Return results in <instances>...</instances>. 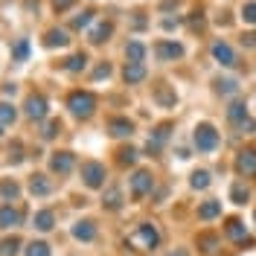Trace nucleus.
I'll list each match as a JSON object with an SVG mask.
<instances>
[{"instance_id": "1", "label": "nucleus", "mask_w": 256, "mask_h": 256, "mask_svg": "<svg viewBox=\"0 0 256 256\" xmlns=\"http://www.w3.org/2000/svg\"><path fill=\"white\" fill-rule=\"evenodd\" d=\"M158 242H160L158 227H154V224H148V222L137 224V227L128 233V244H131V248H137V250H148V248H154Z\"/></svg>"}, {"instance_id": "2", "label": "nucleus", "mask_w": 256, "mask_h": 256, "mask_svg": "<svg viewBox=\"0 0 256 256\" xmlns=\"http://www.w3.org/2000/svg\"><path fill=\"white\" fill-rule=\"evenodd\" d=\"M192 140H195V148H198V152L210 154V152H216V148H218V131L210 126V122H201V126H195Z\"/></svg>"}, {"instance_id": "3", "label": "nucleus", "mask_w": 256, "mask_h": 256, "mask_svg": "<svg viewBox=\"0 0 256 256\" xmlns=\"http://www.w3.org/2000/svg\"><path fill=\"white\" fill-rule=\"evenodd\" d=\"M67 105H70V114L79 116V120H88V116L96 111V99H94V94H88V90H76V94L67 99Z\"/></svg>"}, {"instance_id": "4", "label": "nucleus", "mask_w": 256, "mask_h": 256, "mask_svg": "<svg viewBox=\"0 0 256 256\" xmlns=\"http://www.w3.org/2000/svg\"><path fill=\"white\" fill-rule=\"evenodd\" d=\"M82 180H84V186L99 190V186L105 184V166H102V163H96V160L82 163Z\"/></svg>"}, {"instance_id": "5", "label": "nucleus", "mask_w": 256, "mask_h": 256, "mask_svg": "<svg viewBox=\"0 0 256 256\" xmlns=\"http://www.w3.org/2000/svg\"><path fill=\"white\" fill-rule=\"evenodd\" d=\"M152 186H154V175H152V172L137 169V172L131 175V195H134V198H143V195H148V192H152Z\"/></svg>"}, {"instance_id": "6", "label": "nucleus", "mask_w": 256, "mask_h": 256, "mask_svg": "<svg viewBox=\"0 0 256 256\" xmlns=\"http://www.w3.org/2000/svg\"><path fill=\"white\" fill-rule=\"evenodd\" d=\"M73 166H76V158H73L70 152H56V154L50 158V169L58 172V175H70Z\"/></svg>"}, {"instance_id": "7", "label": "nucleus", "mask_w": 256, "mask_h": 256, "mask_svg": "<svg viewBox=\"0 0 256 256\" xmlns=\"http://www.w3.org/2000/svg\"><path fill=\"white\" fill-rule=\"evenodd\" d=\"M236 169H239L244 178H256V152L254 148L239 152V158H236Z\"/></svg>"}, {"instance_id": "8", "label": "nucleus", "mask_w": 256, "mask_h": 256, "mask_svg": "<svg viewBox=\"0 0 256 256\" xmlns=\"http://www.w3.org/2000/svg\"><path fill=\"white\" fill-rule=\"evenodd\" d=\"M26 116L30 120H44L47 116V99L38 94H32L30 99H26Z\"/></svg>"}, {"instance_id": "9", "label": "nucleus", "mask_w": 256, "mask_h": 256, "mask_svg": "<svg viewBox=\"0 0 256 256\" xmlns=\"http://www.w3.org/2000/svg\"><path fill=\"white\" fill-rule=\"evenodd\" d=\"M212 56H216V62L224 64V67H233V64H236V52L230 50V44H224V41H216V44H212Z\"/></svg>"}, {"instance_id": "10", "label": "nucleus", "mask_w": 256, "mask_h": 256, "mask_svg": "<svg viewBox=\"0 0 256 256\" xmlns=\"http://www.w3.org/2000/svg\"><path fill=\"white\" fill-rule=\"evenodd\" d=\"M73 239H79V242H94L96 239V227H94V222H76L73 224Z\"/></svg>"}, {"instance_id": "11", "label": "nucleus", "mask_w": 256, "mask_h": 256, "mask_svg": "<svg viewBox=\"0 0 256 256\" xmlns=\"http://www.w3.org/2000/svg\"><path fill=\"white\" fill-rule=\"evenodd\" d=\"M158 56L163 58V62H172V58H180V56H184V47L175 44V41H160L158 44Z\"/></svg>"}, {"instance_id": "12", "label": "nucleus", "mask_w": 256, "mask_h": 256, "mask_svg": "<svg viewBox=\"0 0 256 256\" xmlns=\"http://www.w3.org/2000/svg\"><path fill=\"white\" fill-rule=\"evenodd\" d=\"M30 192H32V195H38V198H44V195L52 192V184H50L44 175H32L30 178Z\"/></svg>"}, {"instance_id": "13", "label": "nucleus", "mask_w": 256, "mask_h": 256, "mask_svg": "<svg viewBox=\"0 0 256 256\" xmlns=\"http://www.w3.org/2000/svg\"><path fill=\"white\" fill-rule=\"evenodd\" d=\"M216 216H222V201H216V198H210L198 207V218H204V222L216 218Z\"/></svg>"}, {"instance_id": "14", "label": "nucleus", "mask_w": 256, "mask_h": 256, "mask_svg": "<svg viewBox=\"0 0 256 256\" xmlns=\"http://www.w3.org/2000/svg\"><path fill=\"white\" fill-rule=\"evenodd\" d=\"M122 79H126V84H137V82H143L146 79V67L143 64H126Z\"/></svg>"}, {"instance_id": "15", "label": "nucleus", "mask_w": 256, "mask_h": 256, "mask_svg": "<svg viewBox=\"0 0 256 256\" xmlns=\"http://www.w3.org/2000/svg\"><path fill=\"white\" fill-rule=\"evenodd\" d=\"M227 236H230L233 242L248 239V227H244V222H242V218H230V222H227Z\"/></svg>"}, {"instance_id": "16", "label": "nucleus", "mask_w": 256, "mask_h": 256, "mask_svg": "<svg viewBox=\"0 0 256 256\" xmlns=\"http://www.w3.org/2000/svg\"><path fill=\"white\" fill-rule=\"evenodd\" d=\"M126 58H128V64H143V58H146V47L140 44V41H131L126 47Z\"/></svg>"}, {"instance_id": "17", "label": "nucleus", "mask_w": 256, "mask_h": 256, "mask_svg": "<svg viewBox=\"0 0 256 256\" xmlns=\"http://www.w3.org/2000/svg\"><path fill=\"white\" fill-rule=\"evenodd\" d=\"M52 224H56V216L50 212V210H41V212H35V222H32V227H38V230H52Z\"/></svg>"}, {"instance_id": "18", "label": "nucleus", "mask_w": 256, "mask_h": 256, "mask_svg": "<svg viewBox=\"0 0 256 256\" xmlns=\"http://www.w3.org/2000/svg\"><path fill=\"white\" fill-rule=\"evenodd\" d=\"M67 32L64 30H50L47 38H44V47H67Z\"/></svg>"}, {"instance_id": "19", "label": "nucleus", "mask_w": 256, "mask_h": 256, "mask_svg": "<svg viewBox=\"0 0 256 256\" xmlns=\"http://www.w3.org/2000/svg\"><path fill=\"white\" fill-rule=\"evenodd\" d=\"M18 222H20V212H18L15 207L6 204V207L0 210V227H15Z\"/></svg>"}, {"instance_id": "20", "label": "nucleus", "mask_w": 256, "mask_h": 256, "mask_svg": "<svg viewBox=\"0 0 256 256\" xmlns=\"http://www.w3.org/2000/svg\"><path fill=\"white\" fill-rule=\"evenodd\" d=\"M111 32H114L111 24H96L94 30H90V41H94V44H102V41H108Z\"/></svg>"}, {"instance_id": "21", "label": "nucleus", "mask_w": 256, "mask_h": 256, "mask_svg": "<svg viewBox=\"0 0 256 256\" xmlns=\"http://www.w3.org/2000/svg\"><path fill=\"white\" fill-rule=\"evenodd\" d=\"M131 131H134V126H131L128 120H122V116H120V120H111V134L114 137H128Z\"/></svg>"}, {"instance_id": "22", "label": "nucleus", "mask_w": 256, "mask_h": 256, "mask_svg": "<svg viewBox=\"0 0 256 256\" xmlns=\"http://www.w3.org/2000/svg\"><path fill=\"white\" fill-rule=\"evenodd\" d=\"M18 248H20V239H18V236L3 239L0 242V256H18Z\"/></svg>"}, {"instance_id": "23", "label": "nucleus", "mask_w": 256, "mask_h": 256, "mask_svg": "<svg viewBox=\"0 0 256 256\" xmlns=\"http://www.w3.org/2000/svg\"><path fill=\"white\" fill-rule=\"evenodd\" d=\"M230 198H233V204H244V201L250 198V192H248L244 184H233V186H230Z\"/></svg>"}, {"instance_id": "24", "label": "nucleus", "mask_w": 256, "mask_h": 256, "mask_svg": "<svg viewBox=\"0 0 256 256\" xmlns=\"http://www.w3.org/2000/svg\"><path fill=\"white\" fill-rule=\"evenodd\" d=\"M227 116H230L233 122H242V126H244V120H248V108H244L242 102H233L230 111H227Z\"/></svg>"}, {"instance_id": "25", "label": "nucleus", "mask_w": 256, "mask_h": 256, "mask_svg": "<svg viewBox=\"0 0 256 256\" xmlns=\"http://www.w3.org/2000/svg\"><path fill=\"white\" fill-rule=\"evenodd\" d=\"M26 256H50V244L47 242H30L26 244Z\"/></svg>"}, {"instance_id": "26", "label": "nucleus", "mask_w": 256, "mask_h": 256, "mask_svg": "<svg viewBox=\"0 0 256 256\" xmlns=\"http://www.w3.org/2000/svg\"><path fill=\"white\" fill-rule=\"evenodd\" d=\"M15 108L12 105H6V102H0V126H12L15 122Z\"/></svg>"}, {"instance_id": "27", "label": "nucleus", "mask_w": 256, "mask_h": 256, "mask_svg": "<svg viewBox=\"0 0 256 256\" xmlns=\"http://www.w3.org/2000/svg\"><path fill=\"white\" fill-rule=\"evenodd\" d=\"M84 64H88V56H84V52H76V56L67 62V70H70V73H79V70H84Z\"/></svg>"}, {"instance_id": "28", "label": "nucleus", "mask_w": 256, "mask_h": 256, "mask_svg": "<svg viewBox=\"0 0 256 256\" xmlns=\"http://www.w3.org/2000/svg\"><path fill=\"white\" fill-rule=\"evenodd\" d=\"M242 20L244 24H256V0H248L242 6Z\"/></svg>"}, {"instance_id": "29", "label": "nucleus", "mask_w": 256, "mask_h": 256, "mask_svg": "<svg viewBox=\"0 0 256 256\" xmlns=\"http://www.w3.org/2000/svg\"><path fill=\"white\" fill-rule=\"evenodd\" d=\"M190 184H192V190H207L210 186V172H195Z\"/></svg>"}, {"instance_id": "30", "label": "nucleus", "mask_w": 256, "mask_h": 256, "mask_svg": "<svg viewBox=\"0 0 256 256\" xmlns=\"http://www.w3.org/2000/svg\"><path fill=\"white\" fill-rule=\"evenodd\" d=\"M90 20H94V12H82V15L73 18V30H84Z\"/></svg>"}, {"instance_id": "31", "label": "nucleus", "mask_w": 256, "mask_h": 256, "mask_svg": "<svg viewBox=\"0 0 256 256\" xmlns=\"http://www.w3.org/2000/svg\"><path fill=\"white\" fill-rule=\"evenodd\" d=\"M105 204H108L111 210H120V204H122V201H120V190H108V195H105Z\"/></svg>"}, {"instance_id": "32", "label": "nucleus", "mask_w": 256, "mask_h": 256, "mask_svg": "<svg viewBox=\"0 0 256 256\" xmlns=\"http://www.w3.org/2000/svg\"><path fill=\"white\" fill-rule=\"evenodd\" d=\"M58 131H62V122H58V120H52V122H47V128H44V137H47V140H52Z\"/></svg>"}, {"instance_id": "33", "label": "nucleus", "mask_w": 256, "mask_h": 256, "mask_svg": "<svg viewBox=\"0 0 256 256\" xmlns=\"http://www.w3.org/2000/svg\"><path fill=\"white\" fill-rule=\"evenodd\" d=\"M134 160H137V152L134 148H122L120 152V163H134Z\"/></svg>"}, {"instance_id": "34", "label": "nucleus", "mask_w": 256, "mask_h": 256, "mask_svg": "<svg viewBox=\"0 0 256 256\" xmlns=\"http://www.w3.org/2000/svg\"><path fill=\"white\" fill-rule=\"evenodd\" d=\"M26 52H30V44H26V41H18V47H15V58H20V62H24V58H26Z\"/></svg>"}, {"instance_id": "35", "label": "nucleus", "mask_w": 256, "mask_h": 256, "mask_svg": "<svg viewBox=\"0 0 256 256\" xmlns=\"http://www.w3.org/2000/svg\"><path fill=\"white\" fill-rule=\"evenodd\" d=\"M73 3H76V0H52V9H56V12H64V9H70Z\"/></svg>"}, {"instance_id": "36", "label": "nucleus", "mask_w": 256, "mask_h": 256, "mask_svg": "<svg viewBox=\"0 0 256 256\" xmlns=\"http://www.w3.org/2000/svg\"><path fill=\"white\" fill-rule=\"evenodd\" d=\"M3 195H6V198H15L18 195V184H3Z\"/></svg>"}, {"instance_id": "37", "label": "nucleus", "mask_w": 256, "mask_h": 256, "mask_svg": "<svg viewBox=\"0 0 256 256\" xmlns=\"http://www.w3.org/2000/svg\"><path fill=\"white\" fill-rule=\"evenodd\" d=\"M111 76V64H102L99 70H96V79H108Z\"/></svg>"}, {"instance_id": "38", "label": "nucleus", "mask_w": 256, "mask_h": 256, "mask_svg": "<svg viewBox=\"0 0 256 256\" xmlns=\"http://www.w3.org/2000/svg\"><path fill=\"white\" fill-rule=\"evenodd\" d=\"M169 256H190V254H186L184 248H178V250H172V254H169Z\"/></svg>"}, {"instance_id": "39", "label": "nucleus", "mask_w": 256, "mask_h": 256, "mask_svg": "<svg viewBox=\"0 0 256 256\" xmlns=\"http://www.w3.org/2000/svg\"><path fill=\"white\" fill-rule=\"evenodd\" d=\"M248 38H250V44H256V35H248Z\"/></svg>"}, {"instance_id": "40", "label": "nucleus", "mask_w": 256, "mask_h": 256, "mask_svg": "<svg viewBox=\"0 0 256 256\" xmlns=\"http://www.w3.org/2000/svg\"><path fill=\"white\" fill-rule=\"evenodd\" d=\"M0 134H3V131H0Z\"/></svg>"}]
</instances>
